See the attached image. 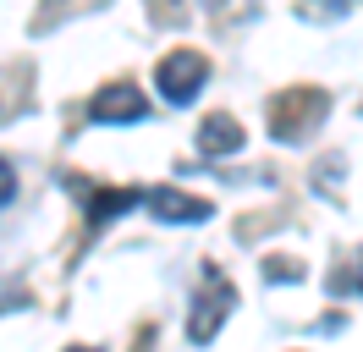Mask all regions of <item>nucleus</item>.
Instances as JSON below:
<instances>
[{
	"mask_svg": "<svg viewBox=\"0 0 363 352\" xmlns=\"http://www.w3.org/2000/svg\"><path fill=\"white\" fill-rule=\"evenodd\" d=\"M149 11H155L160 22H182V6H177V0H149Z\"/></svg>",
	"mask_w": 363,
	"mask_h": 352,
	"instance_id": "obj_12",
	"label": "nucleus"
},
{
	"mask_svg": "<svg viewBox=\"0 0 363 352\" xmlns=\"http://www.w3.org/2000/svg\"><path fill=\"white\" fill-rule=\"evenodd\" d=\"M11 198H17V176H11V160L0 154V209H6Z\"/></svg>",
	"mask_w": 363,
	"mask_h": 352,
	"instance_id": "obj_11",
	"label": "nucleus"
},
{
	"mask_svg": "<svg viewBox=\"0 0 363 352\" xmlns=\"http://www.w3.org/2000/svg\"><path fill=\"white\" fill-rule=\"evenodd\" d=\"M264 281H303V264L292 253H270L264 259Z\"/></svg>",
	"mask_w": 363,
	"mask_h": 352,
	"instance_id": "obj_8",
	"label": "nucleus"
},
{
	"mask_svg": "<svg viewBox=\"0 0 363 352\" xmlns=\"http://www.w3.org/2000/svg\"><path fill=\"white\" fill-rule=\"evenodd\" d=\"M155 83L165 105H193L209 83V55L204 50H171L165 61L155 66Z\"/></svg>",
	"mask_w": 363,
	"mask_h": 352,
	"instance_id": "obj_3",
	"label": "nucleus"
},
{
	"mask_svg": "<svg viewBox=\"0 0 363 352\" xmlns=\"http://www.w3.org/2000/svg\"><path fill=\"white\" fill-rule=\"evenodd\" d=\"M143 204H149L160 220H171V226H204V220L215 215V204H209V198L182 193V187H149Z\"/></svg>",
	"mask_w": 363,
	"mask_h": 352,
	"instance_id": "obj_5",
	"label": "nucleus"
},
{
	"mask_svg": "<svg viewBox=\"0 0 363 352\" xmlns=\"http://www.w3.org/2000/svg\"><path fill=\"white\" fill-rule=\"evenodd\" d=\"M231 303H237V286L220 275V264H204V286H199V297H193V319H187V341L193 347H204L215 341V330L226 325Z\"/></svg>",
	"mask_w": 363,
	"mask_h": 352,
	"instance_id": "obj_2",
	"label": "nucleus"
},
{
	"mask_svg": "<svg viewBox=\"0 0 363 352\" xmlns=\"http://www.w3.org/2000/svg\"><path fill=\"white\" fill-rule=\"evenodd\" d=\"M72 187L89 204V226H105V220H116L121 209H138V204H143L138 187H83V182H72Z\"/></svg>",
	"mask_w": 363,
	"mask_h": 352,
	"instance_id": "obj_6",
	"label": "nucleus"
},
{
	"mask_svg": "<svg viewBox=\"0 0 363 352\" xmlns=\"http://www.w3.org/2000/svg\"><path fill=\"white\" fill-rule=\"evenodd\" d=\"M330 292H363V253L347 264V270H336V275H330Z\"/></svg>",
	"mask_w": 363,
	"mask_h": 352,
	"instance_id": "obj_9",
	"label": "nucleus"
},
{
	"mask_svg": "<svg viewBox=\"0 0 363 352\" xmlns=\"http://www.w3.org/2000/svg\"><path fill=\"white\" fill-rule=\"evenodd\" d=\"M352 6H358V0H303L297 11H303V17H341V11H352Z\"/></svg>",
	"mask_w": 363,
	"mask_h": 352,
	"instance_id": "obj_10",
	"label": "nucleus"
},
{
	"mask_svg": "<svg viewBox=\"0 0 363 352\" xmlns=\"http://www.w3.org/2000/svg\"><path fill=\"white\" fill-rule=\"evenodd\" d=\"M89 116L105 121V127H116V121H143V116H149V99L138 94V83H105L89 99Z\"/></svg>",
	"mask_w": 363,
	"mask_h": 352,
	"instance_id": "obj_4",
	"label": "nucleus"
},
{
	"mask_svg": "<svg viewBox=\"0 0 363 352\" xmlns=\"http://www.w3.org/2000/svg\"><path fill=\"white\" fill-rule=\"evenodd\" d=\"M242 138H248V132L237 127V116L215 110V116H204V127H199V154H209V160L237 154V149H242Z\"/></svg>",
	"mask_w": 363,
	"mask_h": 352,
	"instance_id": "obj_7",
	"label": "nucleus"
},
{
	"mask_svg": "<svg viewBox=\"0 0 363 352\" xmlns=\"http://www.w3.org/2000/svg\"><path fill=\"white\" fill-rule=\"evenodd\" d=\"M325 110H330V94H325V88L292 83V88H281L270 105H264V121H270V138H281V143H303V138L325 121Z\"/></svg>",
	"mask_w": 363,
	"mask_h": 352,
	"instance_id": "obj_1",
	"label": "nucleus"
}]
</instances>
